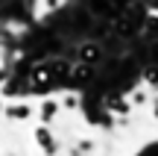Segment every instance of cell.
Listing matches in <instances>:
<instances>
[{"label": "cell", "mask_w": 158, "mask_h": 156, "mask_svg": "<svg viewBox=\"0 0 158 156\" xmlns=\"http://www.w3.org/2000/svg\"><path fill=\"white\" fill-rule=\"evenodd\" d=\"M100 56H102V53H100V47H97V44H91V41L79 47V62H82V65H94Z\"/></svg>", "instance_id": "1"}, {"label": "cell", "mask_w": 158, "mask_h": 156, "mask_svg": "<svg viewBox=\"0 0 158 156\" xmlns=\"http://www.w3.org/2000/svg\"><path fill=\"white\" fill-rule=\"evenodd\" d=\"M6 115H12V118H27L29 109H27V106H12V109H6Z\"/></svg>", "instance_id": "2"}, {"label": "cell", "mask_w": 158, "mask_h": 156, "mask_svg": "<svg viewBox=\"0 0 158 156\" xmlns=\"http://www.w3.org/2000/svg\"><path fill=\"white\" fill-rule=\"evenodd\" d=\"M3 80H6V71H3V68H0V86H3Z\"/></svg>", "instance_id": "3"}]
</instances>
